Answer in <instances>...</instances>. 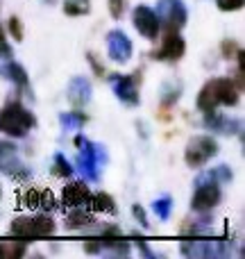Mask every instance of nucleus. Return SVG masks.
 Instances as JSON below:
<instances>
[{"mask_svg": "<svg viewBox=\"0 0 245 259\" xmlns=\"http://www.w3.org/2000/svg\"><path fill=\"white\" fill-rule=\"evenodd\" d=\"M32 127H36L34 114L27 107H23L18 100L7 103L0 109V132L14 139H23Z\"/></svg>", "mask_w": 245, "mask_h": 259, "instance_id": "nucleus-1", "label": "nucleus"}, {"mask_svg": "<svg viewBox=\"0 0 245 259\" xmlns=\"http://www.w3.org/2000/svg\"><path fill=\"white\" fill-rule=\"evenodd\" d=\"M216 155H218V141L209 134H198L184 148V161L188 168H202Z\"/></svg>", "mask_w": 245, "mask_h": 259, "instance_id": "nucleus-2", "label": "nucleus"}, {"mask_svg": "<svg viewBox=\"0 0 245 259\" xmlns=\"http://www.w3.org/2000/svg\"><path fill=\"white\" fill-rule=\"evenodd\" d=\"M223 200V189H220V182H216L209 175H202L200 182L195 187V193L191 198V207L193 211H200V214H207V211L216 209Z\"/></svg>", "mask_w": 245, "mask_h": 259, "instance_id": "nucleus-3", "label": "nucleus"}, {"mask_svg": "<svg viewBox=\"0 0 245 259\" xmlns=\"http://www.w3.org/2000/svg\"><path fill=\"white\" fill-rule=\"evenodd\" d=\"M157 18H159L161 30L179 32L188 21V12L182 0H159L157 3Z\"/></svg>", "mask_w": 245, "mask_h": 259, "instance_id": "nucleus-4", "label": "nucleus"}, {"mask_svg": "<svg viewBox=\"0 0 245 259\" xmlns=\"http://www.w3.org/2000/svg\"><path fill=\"white\" fill-rule=\"evenodd\" d=\"M141 82H143L141 71L132 73V75H118V73H114V75L109 77V84H112L116 98L121 100V103L129 105V107H136V105L141 103V96H138V84H141Z\"/></svg>", "mask_w": 245, "mask_h": 259, "instance_id": "nucleus-5", "label": "nucleus"}, {"mask_svg": "<svg viewBox=\"0 0 245 259\" xmlns=\"http://www.w3.org/2000/svg\"><path fill=\"white\" fill-rule=\"evenodd\" d=\"M82 150L77 155V168L86 175L89 180H98L100 178V166L103 161H107V152L103 146L93 141H82Z\"/></svg>", "mask_w": 245, "mask_h": 259, "instance_id": "nucleus-6", "label": "nucleus"}, {"mask_svg": "<svg viewBox=\"0 0 245 259\" xmlns=\"http://www.w3.org/2000/svg\"><path fill=\"white\" fill-rule=\"evenodd\" d=\"M0 173L9 175L14 180H27L30 170L18 157V148L12 141H0Z\"/></svg>", "mask_w": 245, "mask_h": 259, "instance_id": "nucleus-7", "label": "nucleus"}, {"mask_svg": "<svg viewBox=\"0 0 245 259\" xmlns=\"http://www.w3.org/2000/svg\"><path fill=\"white\" fill-rule=\"evenodd\" d=\"M132 23H134V27H136V32L141 36H145V39H150V41L159 39L161 25H159V18H157V12L152 7H148V5H138V7H134Z\"/></svg>", "mask_w": 245, "mask_h": 259, "instance_id": "nucleus-8", "label": "nucleus"}, {"mask_svg": "<svg viewBox=\"0 0 245 259\" xmlns=\"http://www.w3.org/2000/svg\"><path fill=\"white\" fill-rule=\"evenodd\" d=\"M186 53V41L182 39L179 32H166L161 39L159 48L155 50L157 62H179Z\"/></svg>", "mask_w": 245, "mask_h": 259, "instance_id": "nucleus-9", "label": "nucleus"}, {"mask_svg": "<svg viewBox=\"0 0 245 259\" xmlns=\"http://www.w3.org/2000/svg\"><path fill=\"white\" fill-rule=\"evenodd\" d=\"M107 57L116 64H125L132 59V41L123 30H109L107 32Z\"/></svg>", "mask_w": 245, "mask_h": 259, "instance_id": "nucleus-10", "label": "nucleus"}, {"mask_svg": "<svg viewBox=\"0 0 245 259\" xmlns=\"http://www.w3.org/2000/svg\"><path fill=\"white\" fill-rule=\"evenodd\" d=\"M89 200H91V189L86 182L77 180V182H68L62 191V205L73 209V207H89Z\"/></svg>", "mask_w": 245, "mask_h": 259, "instance_id": "nucleus-11", "label": "nucleus"}, {"mask_svg": "<svg viewBox=\"0 0 245 259\" xmlns=\"http://www.w3.org/2000/svg\"><path fill=\"white\" fill-rule=\"evenodd\" d=\"M0 75H3L5 80L14 82V84H16L21 91H27V94H32L27 71H25V68H23L18 62H14V59H7V62H5L3 66H0Z\"/></svg>", "mask_w": 245, "mask_h": 259, "instance_id": "nucleus-12", "label": "nucleus"}, {"mask_svg": "<svg viewBox=\"0 0 245 259\" xmlns=\"http://www.w3.org/2000/svg\"><path fill=\"white\" fill-rule=\"evenodd\" d=\"M68 100H71L73 107H84L86 103L91 100V82L86 77H73L68 82Z\"/></svg>", "mask_w": 245, "mask_h": 259, "instance_id": "nucleus-13", "label": "nucleus"}, {"mask_svg": "<svg viewBox=\"0 0 245 259\" xmlns=\"http://www.w3.org/2000/svg\"><path fill=\"white\" fill-rule=\"evenodd\" d=\"M205 127L214 130V132H220V134H234L232 130L241 132V121H232V118L223 116V114H218L214 109V112H205Z\"/></svg>", "mask_w": 245, "mask_h": 259, "instance_id": "nucleus-14", "label": "nucleus"}, {"mask_svg": "<svg viewBox=\"0 0 245 259\" xmlns=\"http://www.w3.org/2000/svg\"><path fill=\"white\" fill-rule=\"evenodd\" d=\"M195 105H198V109H200L202 114H205V112H214V109L220 105L218 103V91H216V77H214V80H209L200 89Z\"/></svg>", "mask_w": 245, "mask_h": 259, "instance_id": "nucleus-15", "label": "nucleus"}, {"mask_svg": "<svg viewBox=\"0 0 245 259\" xmlns=\"http://www.w3.org/2000/svg\"><path fill=\"white\" fill-rule=\"evenodd\" d=\"M95 223L93 214L86 211L84 207H73L71 211L66 214V230H82V228H91Z\"/></svg>", "mask_w": 245, "mask_h": 259, "instance_id": "nucleus-16", "label": "nucleus"}, {"mask_svg": "<svg viewBox=\"0 0 245 259\" xmlns=\"http://www.w3.org/2000/svg\"><path fill=\"white\" fill-rule=\"evenodd\" d=\"M9 232L18 239H36V230H34V216H18L12 221Z\"/></svg>", "mask_w": 245, "mask_h": 259, "instance_id": "nucleus-17", "label": "nucleus"}, {"mask_svg": "<svg viewBox=\"0 0 245 259\" xmlns=\"http://www.w3.org/2000/svg\"><path fill=\"white\" fill-rule=\"evenodd\" d=\"M89 209L95 211V214H116V200H114L109 193H105V191L91 193Z\"/></svg>", "mask_w": 245, "mask_h": 259, "instance_id": "nucleus-18", "label": "nucleus"}, {"mask_svg": "<svg viewBox=\"0 0 245 259\" xmlns=\"http://www.w3.org/2000/svg\"><path fill=\"white\" fill-rule=\"evenodd\" d=\"M34 230H36V239H45L57 232V225H55L50 214H39L34 216Z\"/></svg>", "mask_w": 245, "mask_h": 259, "instance_id": "nucleus-19", "label": "nucleus"}, {"mask_svg": "<svg viewBox=\"0 0 245 259\" xmlns=\"http://www.w3.org/2000/svg\"><path fill=\"white\" fill-rule=\"evenodd\" d=\"M27 248L23 241H0V259H21Z\"/></svg>", "mask_w": 245, "mask_h": 259, "instance_id": "nucleus-20", "label": "nucleus"}, {"mask_svg": "<svg viewBox=\"0 0 245 259\" xmlns=\"http://www.w3.org/2000/svg\"><path fill=\"white\" fill-rule=\"evenodd\" d=\"M66 16H86L91 12V0H62Z\"/></svg>", "mask_w": 245, "mask_h": 259, "instance_id": "nucleus-21", "label": "nucleus"}, {"mask_svg": "<svg viewBox=\"0 0 245 259\" xmlns=\"http://www.w3.org/2000/svg\"><path fill=\"white\" fill-rule=\"evenodd\" d=\"M59 121H62V125L68 127V130H82L84 127V123L89 121V116L82 114V112H66V114L59 116Z\"/></svg>", "mask_w": 245, "mask_h": 259, "instance_id": "nucleus-22", "label": "nucleus"}, {"mask_svg": "<svg viewBox=\"0 0 245 259\" xmlns=\"http://www.w3.org/2000/svg\"><path fill=\"white\" fill-rule=\"evenodd\" d=\"M152 209H155V214L159 216L161 221H168L170 219V211H173V198H170V196L157 198V200L152 202Z\"/></svg>", "mask_w": 245, "mask_h": 259, "instance_id": "nucleus-23", "label": "nucleus"}, {"mask_svg": "<svg viewBox=\"0 0 245 259\" xmlns=\"http://www.w3.org/2000/svg\"><path fill=\"white\" fill-rule=\"evenodd\" d=\"M100 243H103V248H112V250L121 252V255L129 252V241H125L123 234H118V237H100Z\"/></svg>", "mask_w": 245, "mask_h": 259, "instance_id": "nucleus-24", "label": "nucleus"}, {"mask_svg": "<svg viewBox=\"0 0 245 259\" xmlns=\"http://www.w3.org/2000/svg\"><path fill=\"white\" fill-rule=\"evenodd\" d=\"M55 175H59V178H71V175H73L71 161H68L62 152H57V155H55Z\"/></svg>", "mask_w": 245, "mask_h": 259, "instance_id": "nucleus-25", "label": "nucleus"}, {"mask_svg": "<svg viewBox=\"0 0 245 259\" xmlns=\"http://www.w3.org/2000/svg\"><path fill=\"white\" fill-rule=\"evenodd\" d=\"M39 209H43V211L57 209V200H55V196H53V191H50V189L39 191Z\"/></svg>", "mask_w": 245, "mask_h": 259, "instance_id": "nucleus-26", "label": "nucleus"}, {"mask_svg": "<svg viewBox=\"0 0 245 259\" xmlns=\"http://www.w3.org/2000/svg\"><path fill=\"white\" fill-rule=\"evenodd\" d=\"M179 94H182V87H179V84L166 87L164 98H161V105H164V107H170V105H175L179 100Z\"/></svg>", "mask_w": 245, "mask_h": 259, "instance_id": "nucleus-27", "label": "nucleus"}, {"mask_svg": "<svg viewBox=\"0 0 245 259\" xmlns=\"http://www.w3.org/2000/svg\"><path fill=\"white\" fill-rule=\"evenodd\" d=\"M7 30H9V34H12V39L14 41H23V23H21V18L18 16H9V21H7Z\"/></svg>", "mask_w": 245, "mask_h": 259, "instance_id": "nucleus-28", "label": "nucleus"}, {"mask_svg": "<svg viewBox=\"0 0 245 259\" xmlns=\"http://www.w3.org/2000/svg\"><path fill=\"white\" fill-rule=\"evenodd\" d=\"M107 7H109V14H112V18L121 21L123 14L127 12V0H107Z\"/></svg>", "mask_w": 245, "mask_h": 259, "instance_id": "nucleus-29", "label": "nucleus"}, {"mask_svg": "<svg viewBox=\"0 0 245 259\" xmlns=\"http://www.w3.org/2000/svg\"><path fill=\"white\" fill-rule=\"evenodd\" d=\"M209 178H214L216 182H220V184H225V182H229V180L234 178V173L229 170V166H218V168H214V170H209Z\"/></svg>", "mask_w": 245, "mask_h": 259, "instance_id": "nucleus-30", "label": "nucleus"}, {"mask_svg": "<svg viewBox=\"0 0 245 259\" xmlns=\"http://www.w3.org/2000/svg\"><path fill=\"white\" fill-rule=\"evenodd\" d=\"M238 50H241V48H238V44L234 39H225L223 44H220V53H223L225 59H234Z\"/></svg>", "mask_w": 245, "mask_h": 259, "instance_id": "nucleus-31", "label": "nucleus"}, {"mask_svg": "<svg viewBox=\"0 0 245 259\" xmlns=\"http://www.w3.org/2000/svg\"><path fill=\"white\" fill-rule=\"evenodd\" d=\"M23 205L27 207V209H39V191L36 189H27L25 193H23Z\"/></svg>", "mask_w": 245, "mask_h": 259, "instance_id": "nucleus-32", "label": "nucleus"}, {"mask_svg": "<svg viewBox=\"0 0 245 259\" xmlns=\"http://www.w3.org/2000/svg\"><path fill=\"white\" fill-rule=\"evenodd\" d=\"M243 3L245 0H216L220 12H238L243 7Z\"/></svg>", "mask_w": 245, "mask_h": 259, "instance_id": "nucleus-33", "label": "nucleus"}, {"mask_svg": "<svg viewBox=\"0 0 245 259\" xmlns=\"http://www.w3.org/2000/svg\"><path fill=\"white\" fill-rule=\"evenodd\" d=\"M0 59H12V46H9L7 36H5L3 25H0Z\"/></svg>", "mask_w": 245, "mask_h": 259, "instance_id": "nucleus-34", "label": "nucleus"}, {"mask_svg": "<svg viewBox=\"0 0 245 259\" xmlns=\"http://www.w3.org/2000/svg\"><path fill=\"white\" fill-rule=\"evenodd\" d=\"M82 248H84V252H89V255H98V252H103V243H100V239H86Z\"/></svg>", "mask_w": 245, "mask_h": 259, "instance_id": "nucleus-35", "label": "nucleus"}, {"mask_svg": "<svg viewBox=\"0 0 245 259\" xmlns=\"http://www.w3.org/2000/svg\"><path fill=\"white\" fill-rule=\"evenodd\" d=\"M132 214H134V219L141 223V228H150V223H148V216H145V209H143L141 205H132Z\"/></svg>", "mask_w": 245, "mask_h": 259, "instance_id": "nucleus-36", "label": "nucleus"}, {"mask_svg": "<svg viewBox=\"0 0 245 259\" xmlns=\"http://www.w3.org/2000/svg\"><path fill=\"white\" fill-rule=\"evenodd\" d=\"M86 59H89V64H91V68H93L95 75H98V77H105V66L98 62V59H95V55L89 53V55H86Z\"/></svg>", "mask_w": 245, "mask_h": 259, "instance_id": "nucleus-37", "label": "nucleus"}, {"mask_svg": "<svg viewBox=\"0 0 245 259\" xmlns=\"http://www.w3.org/2000/svg\"><path fill=\"white\" fill-rule=\"evenodd\" d=\"M132 239H134V241H136L138 250H141V252H143V255H145V257H155V252H152V250H150V248H148L145 239H143V237H138V234H136V232H134V234H132Z\"/></svg>", "mask_w": 245, "mask_h": 259, "instance_id": "nucleus-38", "label": "nucleus"}, {"mask_svg": "<svg viewBox=\"0 0 245 259\" xmlns=\"http://www.w3.org/2000/svg\"><path fill=\"white\" fill-rule=\"evenodd\" d=\"M118 234H123V232H121V228H116V225H109V228L103 230V237H118Z\"/></svg>", "mask_w": 245, "mask_h": 259, "instance_id": "nucleus-39", "label": "nucleus"}, {"mask_svg": "<svg viewBox=\"0 0 245 259\" xmlns=\"http://www.w3.org/2000/svg\"><path fill=\"white\" fill-rule=\"evenodd\" d=\"M45 3H48V5H53V3H57V0H45Z\"/></svg>", "mask_w": 245, "mask_h": 259, "instance_id": "nucleus-40", "label": "nucleus"}, {"mask_svg": "<svg viewBox=\"0 0 245 259\" xmlns=\"http://www.w3.org/2000/svg\"><path fill=\"white\" fill-rule=\"evenodd\" d=\"M0 198H3V187H0Z\"/></svg>", "mask_w": 245, "mask_h": 259, "instance_id": "nucleus-41", "label": "nucleus"}]
</instances>
